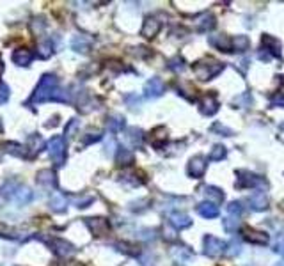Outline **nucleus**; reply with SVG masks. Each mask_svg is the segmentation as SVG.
<instances>
[{
	"label": "nucleus",
	"instance_id": "nucleus-1",
	"mask_svg": "<svg viewBox=\"0 0 284 266\" xmlns=\"http://www.w3.org/2000/svg\"><path fill=\"white\" fill-rule=\"evenodd\" d=\"M57 85H59V78L53 73L43 75L41 80L38 82V85H36V89H34V93L30 94L27 105H39V103H45L48 100H52L53 93L57 91Z\"/></svg>",
	"mask_w": 284,
	"mask_h": 266
},
{
	"label": "nucleus",
	"instance_id": "nucleus-2",
	"mask_svg": "<svg viewBox=\"0 0 284 266\" xmlns=\"http://www.w3.org/2000/svg\"><path fill=\"white\" fill-rule=\"evenodd\" d=\"M226 64L221 62V60L213 59V57H206L202 60H197V62L192 66V71H194L195 78L201 80V82H208V80H213L215 76H219L222 71H224Z\"/></svg>",
	"mask_w": 284,
	"mask_h": 266
},
{
	"label": "nucleus",
	"instance_id": "nucleus-3",
	"mask_svg": "<svg viewBox=\"0 0 284 266\" xmlns=\"http://www.w3.org/2000/svg\"><path fill=\"white\" fill-rule=\"evenodd\" d=\"M46 149H48V156L52 158V161L60 167L66 161V140L64 137H52L46 144Z\"/></svg>",
	"mask_w": 284,
	"mask_h": 266
},
{
	"label": "nucleus",
	"instance_id": "nucleus-4",
	"mask_svg": "<svg viewBox=\"0 0 284 266\" xmlns=\"http://www.w3.org/2000/svg\"><path fill=\"white\" fill-rule=\"evenodd\" d=\"M265 181L263 178H259L258 174L251 172V170H238L236 172V187L238 188H256L263 187Z\"/></svg>",
	"mask_w": 284,
	"mask_h": 266
},
{
	"label": "nucleus",
	"instance_id": "nucleus-5",
	"mask_svg": "<svg viewBox=\"0 0 284 266\" xmlns=\"http://www.w3.org/2000/svg\"><path fill=\"white\" fill-rule=\"evenodd\" d=\"M204 254L208 257H219L222 252H226V243L219 238L211 236V234H206L204 236Z\"/></svg>",
	"mask_w": 284,
	"mask_h": 266
},
{
	"label": "nucleus",
	"instance_id": "nucleus-6",
	"mask_svg": "<svg viewBox=\"0 0 284 266\" xmlns=\"http://www.w3.org/2000/svg\"><path fill=\"white\" fill-rule=\"evenodd\" d=\"M242 236H243V240L252 245H266L270 241V236L266 232L258 231V229H251V227H243Z\"/></svg>",
	"mask_w": 284,
	"mask_h": 266
},
{
	"label": "nucleus",
	"instance_id": "nucleus-7",
	"mask_svg": "<svg viewBox=\"0 0 284 266\" xmlns=\"http://www.w3.org/2000/svg\"><path fill=\"white\" fill-rule=\"evenodd\" d=\"M86 225L89 227V231L93 232L94 236H103V234H107L110 229L109 220H107V218H101V217L86 218Z\"/></svg>",
	"mask_w": 284,
	"mask_h": 266
},
{
	"label": "nucleus",
	"instance_id": "nucleus-8",
	"mask_svg": "<svg viewBox=\"0 0 284 266\" xmlns=\"http://www.w3.org/2000/svg\"><path fill=\"white\" fill-rule=\"evenodd\" d=\"M187 172H188V176L194 178V180H199V178L204 176V172H206V158L204 156L190 158V161H188V167H187Z\"/></svg>",
	"mask_w": 284,
	"mask_h": 266
},
{
	"label": "nucleus",
	"instance_id": "nucleus-9",
	"mask_svg": "<svg viewBox=\"0 0 284 266\" xmlns=\"http://www.w3.org/2000/svg\"><path fill=\"white\" fill-rule=\"evenodd\" d=\"M199 110H201L202 116H213L217 114L219 110V102L215 94H204V96L199 100Z\"/></svg>",
	"mask_w": 284,
	"mask_h": 266
},
{
	"label": "nucleus",
	"instance_id": "nucleus-10",
	"mask_svg": "<svg viewBox=\"0 0 284 266\" xmlns=\"http://www.w3.org/2000/svg\"><path fill=\"white\" fill-rule=\"evenodd\" d=\"M261 48L265 50L266 55L280 59V41L277 38H273V36H268V34L263 36L261 38Z\"/></svg>",
	"mask_w": 284,
	"mask_h": 266
},
{
	"label": "nucleus",
	"instance_id": "nucleus-11",
	"mask_svg": "<svg viewBox=\"0 0 284 266\" xmlns=\"http://www.w3.org/2000/svg\"><path fill=\"white\" fill-rule=\"evenodd\" d=\"M160 29H162V23L158 22L155 16H148V18L144 20V25H142V29H140V34L148 39H153L155 36L160 32Z\"/></svg>",
	"mask_w": 284,
	"mask_h": 266
},
{
	"label": "nucleus",
	"instance_id": "nucleus-12",
	"mask_svg": "<svg viewBox=\"0 0 284 266\" xmlns=\"http://www.w3.org/2000/svg\"><path fill=\"white\" fill-rule=\"evenodd\" d=\"M171 257L176 264H185V262H188L194 257V252L188 247H185V245H178V247L171 248Z\"/></svg>",
	"mask_w": 284,
	"mask_h": 266
},
{
	"label": "nucleus",
	"instance_id": "nucleus-13",
	"mask_svg": "<svg viewBox=\"0 0 284 266\" xmlns=\"http://www.w3.org/2000/svg\"><path fill=\"white\" fill-rule=\"evenodd\" d=\"M165 93V83L162 82L160 78H151L146 82V85H144V94H146V98H160L162 94Z\"/></svg>",
	"mask_w": 284,
	"mask_h": 266
},
{
	"label": "nucleus",
	"instance_id": "nucleus-14",
	"mask_svg": "<svg viewBox=\"0 0 284 266\" xmlns=\"http://www.w3.org/2000/svg\"><path fill=\"white\" fill-rule=\"evenodd\" d=\"M208 41H209V45H211L213 48L221 50V52H226V53L233 52V39L228 38V36H224V34L209 36Z\"/></svg>",
	"mask_w": 284,
	"mask_h": 266
},
{
	"label": "nucleus",
	"instance_id": "nucleus-15",
	"mask_svg": "<svg viewBox=\"0 0 284 266\" xmlns=\"http://www.w3.org/2000/svg\"><path fill=\"white\" fill-rule=\"evenodd\" d=\"M71 48L77 53H87L91 48H93V39L87 38V36L77 34L71 38Z\"/></svg>",
	"mask_w": 284,
	"mask_h": 266
},
{
	"label": "nucleus",
	"instance_id": "nucleus-16",
	"mask_svg": "<svg viewBox=\"0 0 284 266\" xmlns=\"http://www.w3.org/2000/svg\"><path fill=\"white\" fill-rule=\"evenodd\" d=\"M195 30L197 32H208L215 27V16L211 13H201V15L195 18Z\"/></svg>",
	"mask_w": 284,
	"mask_h": 266
},
{
	"label": "nucleus",
	"instance_id": "nucleus-17",
	"mask_svg": "<svg viewBox=\"0 0 284 266\" xmlns=\"http://www.w3.org/2000/svg\"><path fill=\"white\" fill-rule=\"evenodd\" d=\"M13 201H15V203L18 204V206H27V204L32 203V201H34V192L30 190V188L27 187V185H20Z\"/></svg>",
	"mask_w": 284,
	"mask_h": 266
},
{
	"label": "nucleus",
	"instance_id": "nucleus-18",
	"mask_svg": "<svg viewBox=\"0 0 284 266\" xmlns=\"http://www.w3.org/2000/svg\"><path fill=\"white\" fill-rule=\"evenodd\" d=\"M249 204H251V208L254 211H263L268 208V197H266L265 192L258 190L249 197Z\"/></svg>",
	"mask_w": 284,
	"mask_h": 266
},
{
	"label": "nucleus",
	"instance_id": "nucleus-19",
	"mask_svg": "<svg viewBox=\"0 0 284 266\" xmlns=\"http://www.w3.org/2000/svg\"><path fill=\"white\" fill-rule=\"evenodd\" d=\"M169 224H171L174 229H180V231H181V229L190 227L192 220H190V217H188V215L180 213V211H174V213L169 215Z\"/></svg>",
	"mask_w": 284,
	"mask_h": 266
},
{
	"label": "nucleus",
	"instance_id": "nucleus-20",
	"mask_svg": "<svg viewBox=\"0 0 284 266\" xmlns=\"http://www.w3.org/2000/svg\"><path fill=\"white\" fill-rule=\"evenodd\" d=\"M50 210L55 211V213H64L66 211V206H67V199L64 194H60V192H55V194L50 195Z\"/></svg>",
	"mask_w": 284,
	"mask_h": 266
},
{
	"label": "nucleus",
	"instance_id": "nucleus-21",
	"mask_svg": "<svg viewBox=\"0 0 284 266\" xmlns=\"http://www.w3.org/2000/svg\"><path fill=\"white\" fill-rule=\"evenodd\" d=\"M32 52L29 48H18L13 53V60H15L16 66H22V68H27L30 62H32Z\"/></svg>",
	"mask_w": 284,
	"mask_h": 266
},
{
	"label": "nucleus",
	"instance_id": "nucleus-22",
	"mask_svg": "<svg viewBox=\"0 0 284 266\" xmlns=\"http://www.w3.org/2000/svg\"><path fill=\"white\" fill-rule=\"evenodd\" d=\"M38 183L41 185V187H45V188H55L57 187L55 172H53V170H50V169L38 172Z\"/></svg>",
	"mask_w": 284,
	"mask_h": 266
},
{
	"label": "nucleus",
	"instance_id": "nucleus-23",
	"mask_svg": "<svg viewBox=\"0 0 284 266\" xmlns=\"http://www.w3.org/2000/svg\"><path fill=\"white\" fill-rule=\"evenodd\" d=\"M2 147H4L6 153L13 154V156H20V158H27V156H29V149H27L25 146H22V144H16V142H6Z\"/></svg>",
	"mask_w": 284,
	"mask_h": 266
},
{
	"label": "nucleus",
	"instance_id": "nucleus-24",
	"mask_svg": "<svg viewBox=\"0 0 284 266\" xmlns=\"http://www.w3.org/2000/svg\"><path fill=\"white\" fill-rule=\"evenodd\" d=\"M124 126H126V121H124V117L119 116V114H114V116H110L109 119H107V128H109V131H112V133L123 131Z\"/></svg>",
	"mask_w": 284,
	"mask_h": 266
},
{
	"label": "nucleus",
	"instance_id": "nucleus-25",
	"mask_svg": "<svg viewBox=\"0 0 284 266\" xmlns=\"http://www.w3.org/2000/svg\"><path fill=\"white\" fill-rule=\"evenodd\" d=\"M197 213L201 215L202 218H215V217H219V208L215 206V204H211V203H201L197 206Z\"/></svg>",
	"mask_w": 284,
	"mask_h": 266
},
{
	"label": "nucleus",
	"instance_id": "nucleus-26",
	"mask_svg": "<svg viewBox=\"0 0 284 266\" xmlns=\"http://www.w3.org/2000/svg\"><path fill=\"white\" fill-rule=\"evenodd\" d=\"M18 187H20V183L16 180H8L4 185H2V197H4L6 201H13Z\"/></svg>",
	"mask_w": 284,
	"mask_h": 266
},
{
	"label": "nucleus",
	"instance_id": "nucleus-27",
	"mask_svg": "<svg viewBox=\"0 0 284 266\" xmlns=\"http://www.w3.org/2000/svg\"><path fill=\"white\" fill-rule=\"evenodd\" d=\"M116 161L121 167H128V165L133 163V153H131L130 149H124V147H117Z\"/></svg>",
	"mask_w": 284,
	"mask_h": 266
},
{
	"label": "nucleus",
	"instance_id": "nucleus-28",
	"mask_svg": "<svg viewBox=\"0 0 284 266\" xmlns=\"http://www.w3.org/2000/svg\"><path fill=\"white\" fill-rule=\"evenodd\" d=\"M52 247L59 255H69V254L75 252V247H73L71 243H67V241H64V240H53Z\"/></svg>",
	"mask_w": 284,
	"mask_h": 266
},
{
	"label": "nucleus",
	"instance_id": "nucleus-29",
	"mask_svg": "<svg viewBox=\"0 0 284 266\" xmlns=\"http://www.w3.org/2000/svg\"><path fill=\"white\" fill-rule=\"evenodd\" d=\"M126 139H128V142L131 144V147H140L142 140H144V133H142L140 128H130Z\"/></svg>",
	"mask_w": 284,
	"mask_h": 266
},
{
	"label": "nucleus",
	"instance_id": "nucleus-30",
	"mask_svg": "<svg viewBox=\"0 0 284 266\" xmlns=\"http://www.w3.org/2000/svg\"><path fill=\"white\" fill-rule=\"evenodd\" d=\"M249 46H251V41H249V38L247 36H236V38H233V52H245V50H249Z\"/></svg>",
	"mask_w": 284,
	"mask_h": 266
},
{
	"label": "nucleus",
	"instance_id": "nucleus-31",
	"mask_svg": "<svg viewBox=\"0 0 284 266\" xmlns=\"http://www.w3.org/2000/svg\"><path fill=\"white\" fill-rule=\"evenodd\" d=\"M202 190H204L202 194H204L208 199H213V201H217V203H222V201H224V192H222L221 188H217V187H204Z\"/></svg>",
	"mask_w": 284,
	"mask_h": 266
},
{
	"label": "nucleus",
	"instance_id": "nucleus-32",
	"mask_svg": "<svg viewBox=\"0 0 284 266\" xmlns=\"http://www.w3.org/2000/svg\"><path fill=\"white\" fill-rule=\"evenodd\" d=\"M233 105L238 107V109H249V107L252 105L251 93H243V94H240V96H236L235 100H233Z\"/></svg>",
	"mask_w": 284,
	"mask_h": 266
},
{
	"label": "nucleus",
	"instance_id": "nucleus-33",
	"mask_svg": "<svg viewBox=\"0 0 284 266\" xmlns=\"http://www.w3.org/2000/svg\"><path fill=\"white\" fill-rule=\"evenodd\" d=\"M226 154H228L226 147L221 146V144H217V146H213V149L209 151L208 160H211V161H221V160H224V158H226Z\"/></svg>",
	"mask_w": 284,
	"mask_h": 266
},
{
	"label": "nucleus",
	"instance_id": "nucleus-34",
	"mask_svg": "<svg viewBox=\"0 0 284 266\" xmlns=\"http://www.w3.org/2000/svg\"><path fill=\"white\" fill-rule=\"evenodd\" d=\"M93 203H94V195H77V197H73V204L77 208H80V210L89 208V204Z\"/></svg>",
	"mask_w": 284,
	"mask_h": 266
},
{
	"label": "nucleus",
	"instance_id": "nucleus-35",
	"mask_svg": "<svg viewBox=\"0 0 284 266\" xmlns=\"http://www.w3.org/2000/svg\"><path fill=\"white\" fill-rule=\"evenodd\" d=\"M222 225H224L226 232L233 234V232H236L240 229V220H238V217H228L222 220Z\"/></svg>",
	"mask_w": 284,
	"mask_h": 266
},
{
	"label": "nucleus",
	"instance_id": "nucleus-36",
	"mask_svg": "<svg viewBox=\"0 0 284 266\" xmlns=\"http://www.w3.org/2000/svg\"><path fill=\"white\" fill-rule=\"evenodd\" d=\"M150 140H151V144L157 147V149H162V147H164V144L167 142V130L162 131V135H157V131H153V133H151V137H150Z\"/></svg>",
	"mask_w": 284,
	"mask_h": 266
},
{
	"label": "nucleus",
	"instance_id": "nucleus-37",
	"mask_svg": "<svg viewBox=\"0 0 284 266\" xmlns=\"http://www.w3.org/2000/svg\"><path fill=\"white\" fill-rule=\"evenodd\" d=\"M121 183L124 185V187H140L142 183H144V180H137V174H126V176L121 178Z\"/></svg>",
	"mask_w": 284,
	"mask_h": 266
},
{
	"label": "nucleus",
	"instance_id": "nucleus-38",
	"mask_svg": "<svg viewBox=\"0 0 284 266\" xmlns=\"http://www.w3.org/2000/svg\"><path fill=\"white\" fill-rule=\"evenodd\" d=\"M226 254L229 255V257H235V255H238L240 252H242V243H240L238 240H233L229 245H226Z\"/></svg>",
	"mask_w": 284,
	"mask_h": 266
},
{
	"label": "nucleus",
	"instance_id": "nucleus-39",
	"mask_svg": "<svg viewBox=\"0 0 284 266\" xmlns=\"http://www.w3.org/2000/svg\"><path fill=\"white\" fill-rule=\"evenodd\" d=\"M228 211L231 217H240V215L243 213V206L240 201H233V203L228 204Z\"/></svg>",
	"mask_w": 284,
	"mask_h": 266
},
{
	"label": "nucleus",
	"instance_id": "nucleus-40",
	"mask_svg": "<svg viewBox=\"0 0 284 266\" xmlns=\"http://www.w3.org/2000/svg\"><path fill=\"white\" fill-rule=\"evenodd\" d=\"M211 131H213V133H221V135H224V137H231L233 135V130H229V128L224 126L222 123H215V124H213Z\"/></svg>",
	"mask_w": 284,
	"mask_h": 266
},
{
	"label": "nucleus",
	"instance_id": "nucleus-41",
	"mask_svg": "<svg viewBox=\"0 0 284 266\" xmlns=\"http://www.w3.org/2000/svg\"><path fill=\"white\" fill-rule=\"evenodd\" d=\"M169 68H171L172 71H183V69H185V60L181 59V57H174V59L169 60Z\"/></svg>",
	"mask_w": 284,
	"mask_h": 266
},
{
	"label": "nucleus",
	"instance_id": "nucleus-42",
	"mask_svg": "<svg viewBox=\"0 0 284 266\" xmlns=\"http://www.w3.org/2000/svg\"><path fill=\"white\" fill-rule=\"evenodd\" d=\"M9 96H11V91H9V85L6 82H0V105L8 103Z\"/></svg>",
	"mask_w": 284,
	"mask_h": 266
},
{
	"label": "nucleus",
	"instance_id": "nucleus-43",
	"mask_svg": "<svg viewBox=\"0 0 284 266\" xmlns=\"http://www.w3.org/2000/svg\"><path fill=\"white\" fill-rule=\"evenodd\" d=\"M52 53H53V48H52V45H50V43H45V45L39 46L38 55L41 57V59H50V57H52Z\"/></svg>",
	"mask_w": 284,
	"mask_h": 266
},
{
	"label": "nucleus",
	"instance_id": "nucleus-44",
	"mask_svg": "<svg viewBox=\"0 0 284 266\" xmlns=\"http://www.w3.org/2000/svg\"><path fill=\"white\" fill-rule=\"evenodd\" d=\"M270 105L284 109V94L282 93H277L275 96H272V100H270Z\"/></svg>",
	"mask_w": 284,
	"mask_h": 266
},
{
	"label": "nucleus",
	"instance_id": "nucleus-45",
	"mask_svg": "<svg viewBox=\"0 0 284 266\" xmlns=\"http://www.w3.org/2000/svg\"><path fill=\"white\" fill-rule=\"evenodd\" d=\"M100 139H101V133H98V131H96V133H87V135L84 137L82 142H84V146H87V144L98 142V140H100Z\"/></svg>",
	"mask_w": 284,
	"mask_h": 266
},
{
	"label": "nucleus",
	"instance_id": "nucleus-46",
	"mask_svg": "<svg viewBox=\"0 0 284 266\" xmlns=\"http://www.w3.org/2000/svg\"><path fill=\"white\" fill-rule=\"evenodd\" d=\"M79 126H80V121H79V119H71L69 124L66 126V131H64V133H66V135L69 137V135H71V131H73V130L77 131V130H79Z\"/></svg>",
	"mask_w": 284,
	"mask_h": 266
},
{
	"label": "nucleus",
	"instance_id": "nucleus-47",
	"mask_svg": "<svg viewBox=\"0 0 284 266\" xmlns=\"http://www.w3.org/2000/svg\"><path fill=\"white\" fill-rule=\"evenodd\" d=\"M140 266H155V257L151 254H144L140 257Z\"/></svg>",
	"mask_w": 284,
	"mask_h": 266
},
{
	"label": "nucleus",
	"instance_id": "nucleus-48",
	"mask_svg": "<svg viewBox=\"0 0 284 266\" xmlns=\"http://www.w3.org/2000/svg\"><path fill=\"white\" fill-rule=\"evenodd\" d=\"M124 102L128 103V105H133V107H137L138 103H140V100H138L137 96H135V94H128V96H124Z\"/></svg>",
	"mask_w": 284,
	"mask_h": 266
},
{
	"label": "nucleus",
	"instance_id": "nucleus-49",
	"mask_svg": "<svg viewBox=\"0 0 284 266\" xmlns=\"http://www.w3.org/2000/svg\"><path fill=\"white\" fill-rule=\"evenodd\" d=\"M273 252L275 254H280V255H284V236L280 238L279 241L275 243V247H273Z\"/></svg>",
	"mask_w": 284,
	"mask_h": 266
},
{
	"label": "nucleus",
	"instance_id": "nucleus-50",
	"mask_svg": "<svg viewBox=\"0 0 284 266\" xmlns=\"http://www.w3.org/2000/svg\"><path fill=\"white\" fill-rule=\"evenodd\" d=\"M138 238H142V240H153L155 238V231H140V234H138Z\"/></svg>",
	"mask_w": 284,
	"mask_h": 266
},
{
	"label": "nucleus",
	"instance_id": "nucleus-51",
	"mask_svg": "<svg viewBox=\"0 0 284 266\" xmlns=\"http://www.w3.org/2000/svg\"><path fill=\"white\" fill-rule=\"evenodd\" d=\"M164 236L167 238V240H176L174 231H171V229H165V227H164Z\"/></svg>",
	"mask_w": 284,
	"mask_h": 266
},
{
	"label": "nucleus",
	"instance_id": "nucleus-52",
	"mask_svg": "<svg viewBox=\"0 0 284 266\" xmlns=\"http://www.w3.org/2000/svg\"><path fill=\"white\" fill-rule=\"evenodd\" d=\"M258 57H259V60H270V55H266L265 52H259Z\"/></svg>",
	"mask_w": 284,
	"mask_h": 266
},
{
	"label": "nucleus",
	"instance_id": "nucleus-53",
	"mask_svg": "<svg viewBox=\"0 0 284 266\" xmlns=\"http://www.w3.org/2000/svg\"><path fill=\"white\" fill-rule=\"evenodd\" d=\"M280 208H282V210H284V201H282V203H280Z\"/></svg>",
	"mask_w": 284,
	"mask_h": 266
},
{
	"label": "nucleus",
	"instance_id": "nucleus-54",
	"mask_svg": "<svg viewBox=\"0 0 284 266\" xmlns=\"http://www.w3.org/2000/svg\"><path fill=\"white\" fill-rule=\"evenodd\" d=\"M277 266H284V261H282V262H279V264H277Z\"/></svg>",
	"mask_w": 284,
	"mask_h": 266
}]
</instances>
